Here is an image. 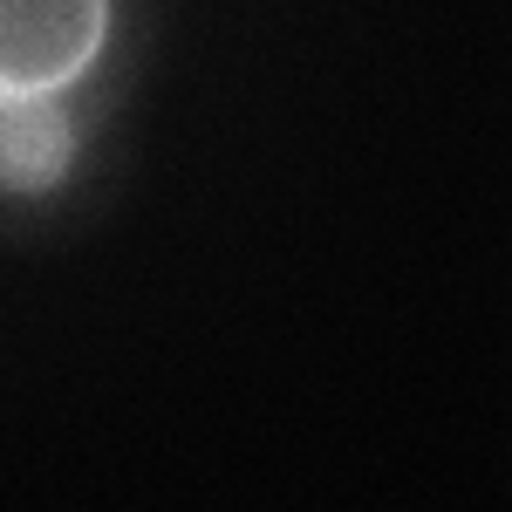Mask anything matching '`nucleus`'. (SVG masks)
<instances>
[{"instance_id": "f257e3e1", "label": "nucleus", "mask_w": 512, "mask_h": 512, "mask_svg": "<svg viewBox=\"0 0 512 512\" xmlns=\"http://www.w3.org/2000/svg\"><path fill=\"white\" fill-rule=\"evenodd\" d=\"M110 0H0V103L55 96L103 55Z\"/></svg>"}, {"instance_id": "f03ea898", "label": "nucleus", "mask_w": 512, "mask_h": 512, "mask_svg": "<svg viewBox=\"0 0 512 512\" xmlns=\"http://www.w3.org/2000/svg\"><path fill=\"white\" fill-rule=\"evenodd\" d=\"M62 164H69V123L62 110H48V96L0 103V185L7 192H48Z\"/></svg>"}]
</instances>
